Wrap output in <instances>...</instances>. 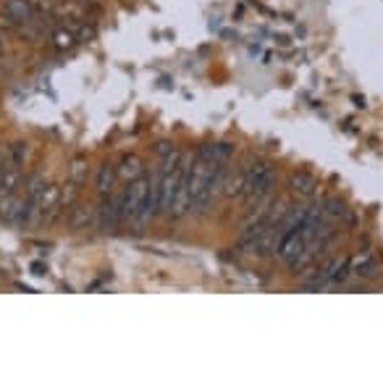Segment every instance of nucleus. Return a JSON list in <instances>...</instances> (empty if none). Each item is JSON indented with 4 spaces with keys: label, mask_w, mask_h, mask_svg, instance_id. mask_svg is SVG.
Returning a JSON list of instances; mask_svg holds the SVG:
<instances>
[{
    "label": "nucleus",
    "mask_w": 383,
    "mask_h": 386,
    "mask_svg": "<svg viewBox=\"0 0 383 386\" xmlns=\"http://www.w3.org/2000/svg\"><path fill=\"white\" fill-rule=\"evenodd\" d=\"M273 187H276V168L268 158L260 155H249L247 158V174H244V184L239 192V200L244 205H258L265 198H271Z\"/></svg>",
    "instance_id": "f257e3e1"
},
{
    "label": "nucleus",
    "mask_w": 383,
    "mask_h": 386,
    "mask_svg": "<svg viewBox=\"0 0 383 386\" xmlns=\"http://www.w3.org/2000/svg\"><path fill=\"white\" fill-rule=\"evenodd\" d=\"M148 189H150V176L142 174L139 179L129 182L124 192L116 195V200H118V211H121V218H124V221H132V218L136 216L139 205H142V200H145V195H148Z\"/></svg>",
    "instance_id": "f03ea898"
},
{
    "label": "nucleus",
    "mask_w": 383,
    "mask_h": 386,
    "mask_svg": "<svg viewBox=\"0 0 383 386\" xmlns=\"http://www.w3.org/2000/svg\"><path fill=\"white\" fill-rule=\"evenodd\" d=\"M121 224H124V218H121V211H118L116 195L100 198V202L95 205V226L100 231H116Z\"/></svg>",
    "instance_id": "7ed1b4c3"
},
{
    "label": "nucleus",
    "mask_w": 383,
    "mask_h": 386,
    "mask_svg": "<svg viewBox=\"0 0 383 386\" xmlns=\"http://www.w3.org/2000/svg\"><path fill=\"white\" fill-rule=\"evenodd\" d=\"M63 211V195L58 184H50L45 198L39 202V216H37V224L39 226H53L58 221V216Z\"/></svg>",
    "instance_id": "20e7f679"
},
{
    "label": "nucleus",
    "mask_w": 383,
    "mask_h": 386,
    "mask_svg": "<svg viewBox=\"0 0 383 386\" xmlns=\"http://www.w3.org/2000/svg\"><path fill=\"white\" fill-rule=\"evenodd\" d=\"M24 211H26V198L19 192V189L11 192V195H6V198H0V221L13 224V226H21Z\"/></svg>",
    "instance_id": "39448f33"
},
{
    "label": "nucleus",
    "mask_w": 383,
    "mask_h": 386,
    "mask_svg": "<svg viewBox=\"0 0 383 386\" xmlns=\"http://www.w3.org/2000/svg\"><path fill=\"white\" fill-rule=\"evenodd\" d=\"M6 19H8V24H19L24 26L29 21H35L37 19V11H35V6H32V0H6Z\"/></svg>",
    "instance_id": "423d86ee"
},
{
    "label": "nucleus",
    "mask_w": 383,
    "mask_h": 386,
    "mask_svg": "<svg viewBox=\"0 0 383 386\" xmlns=\"http://www.w3.org/2000/svg\"><path fill=\"white\" fill-rule=\"evenodd\" d=\"M289 192L297 200H312L318 195V179L308 171H294L289 176Z\"/></svg>",
    "instance_id": "0eeeda50"
},
{
    "label": "nucleus",
    "mask_w": 383,
    "mask_h": 386,
    "mask_svg": "<svg viewBox=\"0 0 383 386\" xmlns=\"http://www.w3.org/2000/svg\"><path fill=\"white\" fill-rule=\"evenodd\" d=\"M352 276H357L359 281L371 284V281H375V279H381L383 276V265L375 255H368V252H365V255L357 258L355 265H352Z\"/></svg>",
    "instance_id": "6e6552de"
},
{
    "label": "nucleus",
    "mask_w": 383,
    "mask_h": 386,
    "mask_svg": "<svg viewBox=\"0 0 383 386\" xmlns=\"http://www.w3.org/2000/svg\"><path fill=\"white\" fill-rule=\"evenodd\" d=\"M116 182H118V171H116V166H113V163H103V166L98 168V174H95V189H98L100 198L113 195Z\"/></svg>",
    "instance_id": "1a4fd4ad"
},
{
    "label": "nucleus",
    "mask_w": 383,
    "mask_h": 386,
    "mask_svg": "<svg viewBox=\"0 0 383 386\" xmlns=\"http://www.w3.org/2000/svg\"><path fill=\"white\" fill-rule=\"evenodd\" d=\"M95 224V208L92 205H71L69 208V229H74V231H82L87 226Z\"/></svg>",
    "instance_id": "9d476101"
},
{
    "label": "nucleus",
    "mask_w": 383,
    "mask_h": 386,
    "mask_svg": "<svg viewBox=\"0 0 383 386\" xmlns=\"http://www.w3.org/2000/svg\"><path fill=\"white\" fill-rule=\"evenodd\" d=\"M321 205H323V213H326L334 224H339V221H352V213H349V208H346V202L344 200H339L336 195L323 198Z\"/></svg>",
    "instance_id": "9b49d317"
},
{
    "label": "nucleus",
    "mask_w": 383,
    "mask_h": 386,
    "mask_svg": "<svg viewBox=\"0 0 383 386\" xmlns=\"http://www.w3.org/2000/svg\"><path fill=\"white\" fill-rule=\"evenodd\" d=\"M116 171H118V179L129 184V182H134V179H139V176L145 174V166H142V161L136 155H124L121 163L116 166Z\"/></svg>",
    "instance_id": "f8f14e48"
},
{
    "label": "nucleus",
    "mask_w": 383,
    "mask_h": 386,
    "mask_svg": "<svg viewBox=\"0 0 383 386\" xmlns=\"http://www.w3.org/2000/svg\"><path fill=\"white\" fill-rule=\"evenodd\" d=\"M53 45H55V50H71L76 45V35L71 29H58L53 35Z\"/></svg>",
    "instance_id": "ddd939ff"
},
{
    "label": "nucleus",
    "mask_w": 383,
    "mask_h": 386,
    "mask_svg": "<svg viewBox=\"0 0 383 386\" xmlns=\"http://www.w3.org/2000/svg\"><path fill=\"white\" fill-rule=\"evenodd\" d=\"M6 150H8L11 161L16 163L19 168H21V166L26 163V158H29V145H26V142H13V145H8Z\"/></svg>",
    "instance_id": "4468645a"
},
{
    "label": "nucleus",
    "mask_w": 383,
    "mask_h": 386,
    "mask_svg": "<svg viewBox=\"0 0 383 386\" xmlns=\"http://www.w3.org/2000/svg\"><path fill=\"white\" fill-rule=\"evenodd\" d=\"M87 176V163L84 161H74V166L69 168V182H76V184H82Z\"/></svg>",
    "instance_id": "2eb2a0df"
},
{
    "label": "nucleus",
    "mask_w": 383,
    "mask_h": 386,
    "mask_svg": "<svg viewBox=\"0 0 383 386\" xmlns=\"http://www.w3.org/2000/svg\"><path fill=\"white\" fill-rule=\"evenodd\" d=\"M32 274L42 276V274H45V268H42V265H39V263H35V265H32Z\"/></svg>",
    "instance_id": "dca6fc26"
},
{
    "label": "nucleus",
    "mask_w": 383,
    "mask_h": 386,
    "mask_svg": "<svg viewBox=\"0 0 383 386\" xmlns=\"http://www.w3.org/2000/svg\"><path fill=\"white\" fill-rule=\"evenodd\" d=\"M0 53H3V40H0Z\"/></svg>",
    "instance_id": "f3484780"
}]
</instances>
